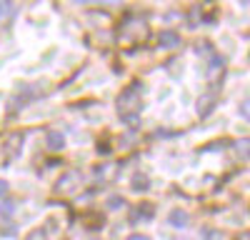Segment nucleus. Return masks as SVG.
Segmentation results:
<instances>
[{
  "label": "nucleus",
  "mask_w": 250,
  "mask_h": 240,
  "mask_svg": "<svg viewBox=\"0 0 250 240\" xmlns=\"http://www.w3.org/2000/svg\"><path fill=\"white\" fill-rule=\"evenodd\" d=\"M120 35L123 38H133V40H143L148 35V25L140 23L138 18H125L120 23Z\"/></svg>",
  "instance_id": "f257e3e1"
},
{
  "label": "nucleus",
  "mask_w": 250,
  "mask_h": 240,
  "mask_svg": "<svg viewBox=\"0 0 250 240\" xmlns=\"http://www.w3.org/2000/svg\"><path fill=\"white\" fill-rule=\"evenodd\" d=\"M140 93H143V85H140V83H133L128 90L120 95L118 110H120V113H133V110L138 108V98H135V95H140Z\"/></svg>",
  "instance_id": "f03ea898"
},
{
  "label": "nucleus",
  "mask_w": 250,
  "mask_h": 240,
  "mask_svg": "<svg viewBox=\"0 0 250 240\" xmlns=\"http://www.w3.org/2000/svg\"><path fill=\"white\" fill-rule=\"evenodd\" d=\"M3 150H5V158H8V160L18 158L20 150H23V135H20V133L8 135V138H5V143H3Z\"/></svg>",
  "instance_id": "7ed1b4c3"
},
{
  "label": "nucleus",
  "mask_w": 250,
  "mask_h": 240,
  "mask_svg": "<svg viewBox=\"0 0 250 240\" xmlns=\"http://www.w3.org/2000/svg\"><path fill=\"white\" fill-rule=\"evenodd\" d=\"M78 183H80V175H78V173H68V175H62V178L58 180L55 190H58V193H70Z\"/></svg>",
  "instance_id": "20e7f679"
},
{
  "label": "nucleus",
  "mask_w": 250,
  "mask_h": 240,
  "mask_svg": "<svg viewBox=\"0 0 250 240\" xmlns=\"http://www.w3.org/2000/svg\"><path fill=\"white\" fill-rule=\"evenodd\" d=\"M215 103H218V98H215L213 93H208V95H203V98L198 100V115H200V118H205V115H210V113H213V108H215Z\"/></svg>",
  "instance_id": "39448f33"
},
{
  "label": "nucleus",
  "mask_w": 250,
  "mask_h": 240,
  "mask_svg": "<svg viewBox=\"0 0 250 240\" xmlns=\"http://www.w3.org/2000/svg\"><path fill=\"white\" fill-rule=\"evenodd\" d=\"M158 45H160V48H178V45H180V35L173 33V30H163V33L158 35Z\"/></svg>",
  "instance_id": "423d86ee"
},
{
  "label": "nucleus",
  "mask_w": 250,
  "mask_h": 240,
  "mask_svg": "<svg viewBox=\"0 0 250 240\" xmlns=\"http://www.w3.org/2000/svg\"><path fill=\"white\" fill-rule=\"evenodd\" d=\"M45 145L50 150H62V148H65V138H62V133H50L48 140H45Z\"/></svg>",
  "instance_id": "0eeeda50"
},
{
  "label": "nucleus",
  "mask_w": 250,
  "mask_h": 240,
  "mask_svg": "<svg viewBox=\"0 0 250 240\" xmlns=\"http://www.w3.org/2000/svg\"><path fill=\"white\" fill-rule=\"evenodd\" d=\"M118 170H120L118 163H105V165H100V168H98V175H100L103 180H113Z\"/></svg>",
  "instance_id": "6e6552de"
},
{
  "label": "nucleus",
  "mask_w": 250,
  "mask_h": 240,
  "mask_svg": "<svg viewBox=\"0 0 250 240\" xmlns=\"http://www.w3.org/2000/svg\"><path fill=\"white\" fill-rule=\"evenodd\" d=\"M170 223L175 225V228H185L190 220H188V213H183V210H173L170 213Z\"/></svg>",
  "instance_id": "1a4fd4ad"
},
{
  "label": "nucleus",
  "mask_w": 250,
  "mask_h": 240,
  "mask_svg": "<svg viewBox=\"0 0 250 240\" xmlns=\"http://www.w3.org/2000/svg\"><path fill=\"white\" fill-rule=\"evenodd\" d=\"M150 188V180L145 175H135L133 178V190H148Z\"/></svg>",
  "instance_id": "9d476101"
},
{
  "label": "nucleus",
  "mask_w": 250,
  "mask_h": 240,
  "mask_svg": "<svg viewBox=\"0 0 250 240\" xmlns=\"http://www.w3.org/2000/svg\"><path fill=\"white\" fill-rule=\"evenodd\" d=\"M123 123L128 125V128H138L140 125V118H138V113H125L123 115Z\"/></svg>",
  "instance_id": "9b49d317"
},
{
  "label": "nucleus",
  "mask_w": 250,
  "mask_h": 240,
  "mask_svg": "<svg viewBox=\"0 0 250 240\" xmlns=\"http://www.w3.org/2000/svg\"><path fill=\"white\" fill-rule=\"evenodd\" d=\"M0 233H3V235H15V233H18V228L10 223L8 218H3V223H0Z\"/></svg>",
  "instance_id": "f8f14e48"
},
{
  "label": "nucleus",
  "mask_w": 250,
  "mask_h": 240,
  "mask_svg": "<svg viewBox=\"0 0 250 240\" xmlns=\"http://www.w3.org/2000/svg\"><path fill=\"white\" fill-rule=\"evenodd\" d=\"M13 210H15V203H13V200H8V198L0 200V213H3V215H10Z\"/></svg>",
  "instance_id": "ddd939ff"
},
{
  "label": "nucleus",
  "mask_w": 250,
  "mask_h": 240,
  "mask_svg": "<svg viewBox=\"0 0 250 240\" xmlns=\"http://www.w3.org/2000/svg\"><path fill=\"white\" fill-rule=\"evenodd\" d=\"M218 238H220L218 230H205V240H218Z\"/></svg>",
  "instance_id": "4468645a"
},
{
  "label": "nucleus",
  "mask_w": 250,
  "mask_h": 240,
  "mask_svg": "<svg viewBox=\"0 0 250 240\" xmlns=\"http://www.w3.org/2000/svg\"><path fill=\"white\" fill-rule=\"evenodd\" d=\"M240 113H243V118H248V113H250V103H248V100H243V105H240Z\"/></svg>",
  "instance_id": "2eb2a0df"
},
{
  "label": "nucleus",
  "mask_w": 250,
  "mask_h": 240,
  "mask_svg": "<svg viewBox=\"0 0 250 240\" xmlns=\"http://www.w3.org/2000/svg\"><path fill=\"white\" fill-rule=\"evenodd\" d=\"M108 205H110V208H118V205H123V200H118V195H113V198L108 200Z\"/></svg>",
  "instance_id": "dca6fc26"
},
{
  "label": "nucleus",
  "mask_w": 250,
  "mask_h": 240,
  "mask_svg": "<svg viewBox=\"0 0 250 240\" xmlns=\"http://www.w3.org/2000/svg\"><path fill=\"white\" fill-rule=\"evenodd\" d=\"M5 193H8V183H5V180H0V200L5 198Z\"/></svg>",
  "instance_id": "f3484780"
},
{
  "label": "nucleus",
  "mask_w": 250,
  "mask_h": 240,
  "mask_svg": "<svg viewBox=\"0 0 250 240\" xmlns=\"http://www.w3.org/2000/svg\"><path fill=\"white\" fill-rule=\"evenodd\" d=\"M10 10V3H0V20H3V15Z\"/></svg>",
  "instance_id": "a211bd4d"
},
{
  "label": "nucleus",
  "mask_w": 250,
  "mask_h": 240,
  "mask_svg": "<svg viewBox=\"0 0 250 240\" xmlns=\"http://www.w3.org/2000/svg\"><path fill=\"white\" fill-rule=\"evenodd\" d=\"M238 150H243V155H248V140H243V143H238Z\"/></svg>",
  "instance_id": "6ab92c4d"
},
{
  "label": "nucleus",
  "mask_w": 250,
  "mask_h": 240,
  "mask_svg": "<svg viewBox=\"0 0 250 240\" xmlns=\"http://www.w3.org/2000/svg\"><path fill=\"white\" fill-rule=\"evenodd\" d=\"M128 240H150V238H148V235H138V233H135V235H130Z\"/></svg>",
  "instance_id": "aec40b11"
}]
</instances>
